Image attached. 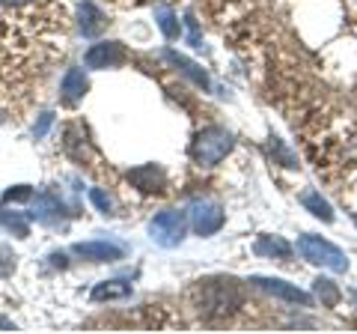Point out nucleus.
<instances>
[{
	"instance_id": "nucleus-1",
	"label": "nucleus",
	"mask_w": 357,
	"mask_h": 334,
	"mask_svg": "<svg viewBox=\"0 0 357 334\" xmlns=\"http://www.w3.org/2000/svg\"><path fill=\"white\" fill-rule=\"evenodd\" d=\"M229 150H232V131L220 129V126L203 129L191 143V155L199 167H215L218 161L227 159Z\"/></svg>"
},
{
	"instance_id": "nucleus-2",
	"label": "nucleus",
	"mask_w": 357,
	"mask_h": 334,
	"mask_svg": "<svg viewBox=\"0 0 357 334\" xmlns=\"http://www.w3.org/2000/svg\"><path fill=\"white\" fill-rule=\"evenodd\" d=\"M298 251L301 257L316 263V266H325V269H333V272H345L349 269V260H345V254L337 248V245L325 242L321 236H301L298 239Z\"/></svg>"
},
{
	"instance_id": "nucleus-3",
	"label": "nucleus",
	"mask_w": 357,
	"mask_h": 334,
	"mask_svg": "<svg viewBox=\"0 0 357 334\" xmlns=\"http://www.w3.org/2000/svg\"><path fill=\"white\" fill-rule=\"evenodd\" d=\"M241 302V293L236 281H208L203 286V307H206V317H227L232 314V307Z\"/></svg>"
},
{
	"instance_id": "nucleus-4",
	"label": "nucleus",
	"mask_w": 357,
	"mask_h": 334,
	"mask_svg": "<svg viewBox=\"0 0 357 334\" xmlns=\"http://www.w3.org/2000/svg\"><path fill=\"white\" fill-rule=\"evenodd\" d=\"M149 236L155 245H161V248H176V245L185 239V212H178V209H164V212H158L149 224Z\"/></svg>"
},
{
	"instance_id": "nucleus-5",
	"label": "nucleus",
	"mask_w": 357,
	"mask_h": 334,
	"mask_svg": "<svg viewBox=\"0 0 357 334\" xmlns=\"http://www.w3.org/2000/svg\"><path fill=\"white\" fill-rule=\"evenodd\" d=\"M191 227L197 236H211L223 227V209L215 200H194L191 203Z\"/></svg>"
},
{
	"instance_id": "nucleus-6",
	"label": "nucleus",
	"mask_w": 357,
	"mask_h": 334,
	"mask_svg": "<svg viewBox=\"0 0 357 334\" xmlns=\"http://www.w3.org/2000/svg\"><path fill=\"white\" fill-rule=\"evenodd\" d=\"M86 69H114V66L126 63V48L119 42H98L84 54Z\"/></svg>"
},
{
	"instance_id": "nucleus-7",
	"label": "nucleus",
	"mask_w": 357,
	"mask_h": 334,
	"mask_svg": "<svg viewBox=\"0 0 357 334\" xmlns=\"http://www.w3.org/2000/svg\"><path fill=\"white\" fill-rule=\"evenodd\" d=\"M75 254L84 257L89 263H114V260H122V251L119 245L114 242H77L75 245Z\"/></svg>"
},
{
	"instance_id": "nucleus-8",
	"label": "nucleus",
	"mask_w": 357,
	"mask_h": 334,
	"mask_svg": "<svg viewBox=\"0 0 357 334\" xmlns=\"http://www.w3.org/2000/svg\"><path fill=\"white\" fill-rule=\"evenodd\" d=\"M128 182L131 185H137L140 191H146V194H155V191H164V185H167V176L158 164H143L137 167V170H131L128 173Z\"/></svg>"
},
{
	"instance_id": "nucleus-9",
	"label": "nucleus",
	"mask_w": 357,
	"mask_h": 334,
	"mask_svg": "<svg viewBox=\"0 0 357 334\" xmlns=\"http://www.w3.org/2000/svg\"><path fill=\"white\" fill-rule=\"evenodd\" d=\"M253 284H256V286H262L265 293H271V296H277V298H286V302L310 305V296H307V293H301L298 286L280 281V277H253Z\"/></svg>"
},
{
	"instance_id": "nucleus-10",
	"label": "nucleus",
	"mask_w": 357,
	"mask_h": 334,
	"mask_svg": "<svg viewBox=\"0 0 357 334\" xmlns=\"http://www.w3.org/2000/svg\"><path fill=\"white\" fill-rule=\"evenodd\" d=\"M77 18H81V33L84 36H98L105 30V13L96 3L84 0L81 9H77Z\"/></svg>"
},
{
	"instance_id": "nucleus-11",
	"label": "nucleus",
	"mask_w": 357,
	"mask_h": 334,
	"mask_svg": "<svg viewBox=\"0 0 357 334\" xmlns=\"http://www.w3.org/2000/svg\"><path fill=\"white\" fill-rule=\"evenodd\" d=\"M86 90H89V84H86V75L81 69H69V72H66V78H63V99H66V102H69V105L81 102Z\"/></svg>"
},
{
	"instance_id": "nucleus-12",
	"label": "nucleus",
	"mask_w": 357,
	"mask_h": 334,
	"mask_svg": "<svg viewBox=\"0 0 357 334\" xmlns=\"http://www.w3.org/2000/svg\"><path fill=\"white\" fill-rule=\"evenodd\" d=\"M256 254H259V257L289 260L292 257V245H289L283 236H259V242H256Z\"/></svg>"
},
{
	"instance_id": "nucleus-13",
	"label": "nucleus",
	"mask_w": 357,
	"mask_h": 334,
	"mask_svg": "<svg viewBox=\"0 0 357 334\" xmlns=\"http://www.w3.org/2000/svg\"><path fill=\"white\" fill-rule=\"evenodd\" d=\"M164 57L167 60H170V63H176L178 66V69H182L188 78H191V81L194 84H199V87H208V75L203 72V69H199V66L197 63H191V60H188V57H182V54H176V51H167L164 54Z\"/></svg>"
},
{
	"instance_id": "nucleus-14",
	"label": "nucleus",
	"mask_w": 357,
	"mask_h": 334,
	"mask_svg": "<svg viewBox=\"0 0 357 334\" xmlns=\"http://www.w3.org/2000/svg\"><path fill=\"white\" fill-rule=\"evenodd\" d=\"M131 296V284L126 281H102L93 289L96 302H105V298H128Z\"/></svg>"
},
{
	"instance_id": "nucleus-15",
	"label": "nucleus",
	"mask_w": 357,
	"mask_h": 334,
	"mask_svg": "<svg viewBox=\"0 0 357 334\" xmlns=\"http://www.w3.org/2000/svg\"><path fill=\"white\" fill-rule=\"evenodd\" d=\"M60 209H63V203H60L57 197H51V194H39L36 200H33V215H36L39 221L57 218V215H60Z\"/></svg>"
},
{
	"instance_id": "nucleus-16",
	"label": "nucleus",
	"mask_w": 357,
	"mask_h": 334,
	"mask_svg": "<svg viewBox=\"0 0 357 334\" xmlns=\"http://www.w3.org/2000/svg\"><path fill=\"white\" fill-rule=\"evenodd\" d=\"M301 203H304V209H310L316 218L321 221H333V212H331V206H328V200H321L319 191H307L304 197H301Z\"/></svg>"
},
{
	"instance_id": "nucleus-17",
	"label": "nucleus",
	"mask_w": 357,
	"mask_h": 334,
	"mask_svg": "<svg viewBox=\"0 0 357 334\" xmlns=\"http://www.w3.org/2000/svg\"><path fill=\"white\" fill-rule=\"evenodd\" d=\"M0 224H3L6 230H13L15 236H21V239H24L27 233H30L27 218L21 215V212H9V209H3V212H0Z\"/></svg>"
},
{
	"instance_id": "nucleus-18",
	"label": "nucleus",
	"mask_w": 357,
	"mask_h": 334,
	"mask_svg": "<svg viewBox=\"0 0 357 334\" xmlns=\"http://www.w3.org/2000/svg\"><path fill=\"white\" fill-rule=\"evenodd\" d=\"M155 21H158V27L167 39H176L178 36V21L173 15V9H167V6H158L155 9Z\"/></svg>"
},
{
	"instance_id": "nucleus-19",
	"label": "nucleus",
	"mask_w": 357,
	"mask_h": 334,
	"mask_svg": "<svg viewBox=\"0 0 357 334\" xmlns=\"http://www.w3.org/2000/svg\"><path fill=\"white\" fill-rule=\"evenodd\" d=\"M316 296H319L325 305H337V302H340V289H337V284H333V281H325V277H319V281H316Z\"/></svg>"
},
{
	"instance_id": "nucleus-20",
	"label": "nucleus",
	"mask_w": 357,
	"mask_h": 334,
	"mask_svg": "<svg viewBox=\"0 0 357 334\" xmlns=\"http://www.w3.org/2000/svg\"><path fill=\"white\" fill-rule=\"evenodd\" d=\"M89 200H93L96 209H98L102 215H110V212H114V203H110V197L102 191V188H93V191H89Z\"/></svg>"
},
{
	"instance_id": "nucleus-21",
	"label": "nucleus",
	"mask_w": 357,
	"mask_h": 334,
	"mask_svg": "<svg viewBox=\"0 0 357 334\" xmlns=\"http://www.w3.org/2000/svg\"><path fill=\"white\" fill-rule=\"evenodd\" d=\"M51 122H54V114L48 110V114H42L39 122L33 126V135H36V138H45V135H48V129H51Z\"/></svg>"
},
{
	"instance_id": "nucleus-22",
	"label": "nucleus",
	"mask_w": 357,
	"mask_h": 334,
	"mask_svg": "<svg viewBox=\"0 0 357 334\" xmlns=\"http://www.w3.org/2000/svg\"><path fill=\"white\" fill-rule=\"evenodd\" d=\"M21 197H30V188L27 185H18V188H13V191H6L3 200H21Z\"/></svg>"
},
{
	"instance_id": "nucleus-23",
	"label": "nucleus",
	"mask_w": 357,
	"mask_h": 334,
	"mask_svg": "<svg viewBox=\"0 0 357 334\" xmlns=\"http://www.w3.org/2000/svg\"><path fill=\"white\" fill-rule=\"evenodd\" d=\"M3 6H24V3H30V0H0Z\"/></svg>"
}]
</instances>
